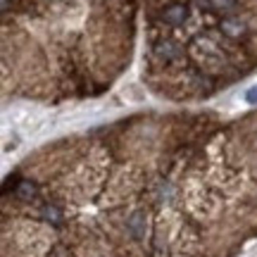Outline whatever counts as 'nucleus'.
<instances>
[{"instance_id":"obj_1","label":"nucleus","mask_w":257,"mask_h":257,"mask_svg":"<svg viewBox=\"0 0 257 257\" xmlns=\"http://www.w3.org/2000/svg\"><path fill=\"white\" fill-rule=\"evenodd\" d=\"M150 60L160 69H172V67H176V64H181L186 60V50L176 38L157 36L150 43Z\"/></svg>"},{"instance_id":"obj_7","label":"nucleus","mask_w":257,"mask_h":257,"mask_svg":"<svg viewBox=\"0 0 257 257\" xmlns=\"http://www.w3.org/2000/svg\"><path fill=\"white\" fill-rule=\"evenodd\" d=\"M245 100H248V105H255L257 107V86H252V88L245 93Z\"/></svg>"},{"instance_id":"obj_3","label":"nucleus","mask_w":257,"mask_h":257,"mask_svg":"<svg viewBox=\"0 0 257 257\" xmlns=\"http://www.w3.org/2000/svg\"><path fill=\"white\" fill-rule=\"evenodd\" d=\"M219 31L231 41H240V38L248 36V24L240 17H236V15H226L219 22Z\"/></svg>"},{"instance_id":"obj_6","label":"nucleus","mask_w":257,"mask_h":257,"mask_svg":"<svg viewBox=\"0 0 257 257\" xmlns=\"http://www.w3.org/2000/svg\"><path fill=\"white\" fill-rule=\"evenodd\" d=\"M193 5L202 12H212L214 10V0H193Z\"/></svg>"},{"instance_id":"obj_4","label":"nucleus","mask_w":257,"mask_h":257,"mask_svg":"<svg viewBox=\"0 0 257 257\" xmlns=\"http://www.w3.org/2000/svg\"><path fill=\"white\" fill-rule=\"evenodd\" d=\"M124 226H126V233H128V236H131L134 240L146 238V231H148V214H146L143 210H134V212H131V214L126 217Z\"/></svg>"},{"instance_id":"obj_2","label":"nucleus","mask_w":257,"mask_h":257,"mask_svg":"<svg viewBox=\"0 0 257 257\" xmlns=\"http://www.w3.org/2000/svg\"><path fill=\"white\" fill-rule=\"evenodd\" d=\"M188 17H191V8L186 5V3H167V5H162V10H160V22L165 24V27H184L186 22H188Z\"/></svg>"},{"instance_id":"obj_5","label":"nucleus","mask_w":257,"mask_h":257,"mask_svg":"<svg viewBox=\"0 0 257 257\" xmlns=\"http://www.w3.org/2000/svg\"><path fill=\"white\" fill-rule=\"evenodd\" d=\"M15 195H17L22 202H31V200H36L38 188H36V184H34V181H29V179H22V184L17 186Z\"/></svg>"}]
</instances>
